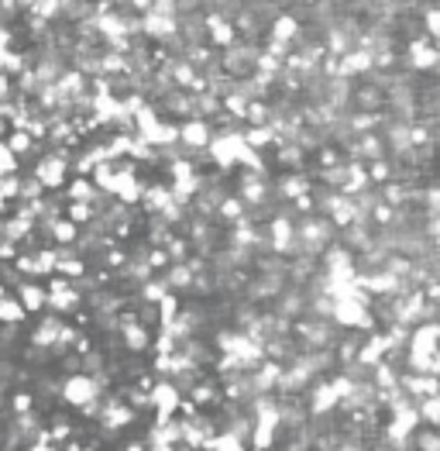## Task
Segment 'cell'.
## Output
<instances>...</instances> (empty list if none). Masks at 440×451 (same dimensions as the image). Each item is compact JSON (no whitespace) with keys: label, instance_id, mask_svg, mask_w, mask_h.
Instances as JSON below:
<instances>
[{"label":"cell","instance_id":"obj_9","mask_svg":"<svg viewBox=\"0 0 440 451\" xmlns=\"http://www.w3.org/2000/svg\"><path fill=\"white\" fill-rule=\"evenodd\" d=\"M100 189L89 182V176H76V180H69L62 186V196H66V203H93V196H96Z\"/></svg>","mask_w":440,"mask_h":451},{"label":"cell","instance_id":"obj_19","mask_svg":"<svg viewBox=\"0 0 440 451\" xmlns=\"http://www.w3.org/2000/svg\"><path fill=\"white\" fill-rule=\"evenodd\" d=\"M3 210H7V200H3V196H0V217H3Z\"/></svg>","mask_w":440,"mask_h":451},{"label":"cell","instance_id":"obj_6","mask_svg":"<svg viewBox=\"0 0 440 451\" xmlns=\"http://www.w3.org/2000/svg\"><path fill=\"white\" fill-rule=\"evenodd\" d=\"M375 73V62H371V56L364 52V49H351L348 56H341L337 59V76L341 80H364V76H371Z\"/></svg>","mask_w":440,"mask_h":451},{"label":"cell","instance_id":"obj_5","mask_svg":"<svg viewBox=\"0 0 440 451\" xmlns=\"http://www.w3.org/2000/svg\"><path fill=\"white\" fill-rule=\"evenodd\" d=\"M203 28H206V45H210V49H217V52H224V49H231V45L238 42L234 24H231V21H224L220 14H213V10L203 17Z\"/></svg>","mask_w":440,"mask_h":451},{"label":"cell","instance_id":"obj_16","mask_svg":"<svg viewBox=\"0 0 440 451\" xmlns=\"http://www.w3.org/2000/svg\"><path fill=\"white\" fill-rule=\"evenodd\" d=\"M10 410H14V417H21V414H31V410H38V407H35V396H31L28 389H21V393L10 396Z\"/></svg>","mask_w":440,"mask_h":451},{"label":"cell","instance_id":"obj_3","mask_svg":"<svg viewBox=\"0 0 440 451\" xmlns=\"http://www.w3.org/2000/svg\"><path fill=\"white\" fill-rule=\"evenodd\" d=\"M210 138H213V124L210 121H203V117H186V121H179V145L186 148V152H206V145H210Z\"/></svg>","mask_w":440,"mask_h":451},{"label":"cell","instance_id":"obj_2","mask_svg":"<svg viewBox=\"0 0 440 451\" xmlns=\"http://www.w3.org/2000/svg\"><path fill=\"white\" fill-rule=\"evenodd\" d=\"M45 307L59 317V314H76L83 307V293L73 286V279L52 275V282L45 286Z\"/></svg>","mask_w":440,"mask_h":451},{"label":"cell","instance_id":"obj_13","mask_svg":"<svg viewBox=\"0 0 440 451\" xmlns=\"http://www.w3.org/2000/svg\"><path fill=\"white\" fill-rule=\"evenodd\" d=\"M413 410H416V417H420L423 427H437V420H440V400L437 396H423V400H416Z\"/></svg>","mask_w":440,"mask_h":451},{"label":"cell","instance_id":"obj_1","mask_svg":"<svg viewBox=\"0 0 440 451\" xmlns=\"http://www.w3.org/2000/svg\"><path fill=\"white\" fill-rule=\"evenodd\" d=\"M69 162H73V148L69 145H59L55 152L42 155L31 169V176L42 182L45 193H59L66 182H69Z\"/></svg>","mask_w":440,"mask_h":451},{"label":"cell","instance_id":"obj_11","mask_svg":"<svg viewBox=\"0 0 440 451\" xmlns=\"http://www.w3.org/2000/svg\"><path fill=\"white\" fill-rule=\"evenodd\" d=\"M45 238H49L52 245H76V238H80V228H76L73 221L59 217V221H52V224H49Z\"/></svg>","mask_w":440,"mask_h":451},{"label":"cell","instance_id":"obj_18","mask_svg":"<svg viewBox=\"0 0 440 451\" xmlns=\"http://www.w3.org/2000/svg\"><path fill=\"white\" fill-rule=\"evenodd\" d=\"M121 451H148V445L134 438V441H127V445H124V448H121Z\"/></svg>","mask_w":440,"mask_h":451},{"label":"cell","instance_id":"obj_14","mask_svg":"<svg viewBox=\"0 0 440 451\" xmlns=\"http://www.w3.org/2000/svg\"><path fill=\"white\" fill-rule=\"evenodd\" d=\"M248 210H245V203L234 196V193H227L220 203H217V221H227V224H234V221H241Z\"/></svg>","mask_w":440,"mask_h":451},{"label":"cell","instance_id":"obj_20","mask_svg":"<svg viewBox=\"0 0 440 451\" xmlns=\"http://www.w3.org/2000/svg\"><path fill=\"white\" fill-rule=\"evenodd\" d=\"M3 293H7V289H3V286H0V296H3Z\"/></svg>","mask_w":440,"mask_h":451},{"label":"cell","instance_id":"obj_7","mask_svg":"<svg viewBox=\"0 0 440 451\" xmlns=\"http://www.w3.org/2000/svg\"><path fill=\"white\" fill-rule=\"evenodd\" d=\"M299 28H303V21L292 14V10H282V14H275L272 21H268V38L272 42H285V45H292L296 42V35H299Z\"/></svg>","mask_w":440,"mask_h":451},{"label":"cell","instance_id":"obj_4","mask_svg":"<svg viewBox=\"0 0 440 451\" xmlns=\"http://www.w3.org/2000/svg\"><path fill=\"white\" fill-rule=\"evenodd\" d=\"M406 62H410V69H416V73H434L440 62L437 45H434L427 35L410 38V45H406Z\"/></svg>","mask_w":440,"mask_h":451},{"label":"cell","instance_id":"obj_8","mask_svg":"<svg viewBox=\"0 0 440 451\" xmlns=\"http://www.w3.org/2000/svg\"><path fill=\"white\" fill-rule=\"evenodd\" d=\"M17 303L24 307V314H42L45 310V286H38L35 279H24L17 286Z\"/></svg>","mask_w":440,"mask_h":451},{"label":"cell","instance_id":"obj_10","mask_svg":"<svg viewBox=\"0 0 440 451\" xmlns=\"http://www.w3.org/2000/svg\"><path fill=\"white\" fill-rule=\"evenodd\" d=\"M3 145H7V152H10L14 159H31V155L38 152V142H35L28 131H7Z\"/></svg>","mask_w":440,"mask_h":451},{"label":"cell","instance_id":"obj_12","mask_svg":"<svg viewBox=\"0 0 440 451\" xmlns=\"http://www.w3.org/2000/svg\"><path fill=\"white\" fill-rule=\"evenodd\" d=\"M28 321V314H24V307L17 303V296H10V293H3L0 296V324H10V327H21Z\"/></svg>","mask_w":440,"mask_h":451},{"label":"cell","instance_id":"obj_15","mask_svg":"<svg viewBox=\"0 0 440 451\" xmlns=\"http://www.w3.org/2000/svg\"><path fill=\"white\" fill-rule=\"evenodd\" d=\"M423 28H427V38H430V42H437L440 38V10L434 7V3L423 7Z\"/></svg>","mask_w":440,"mask_h":451},{"label":"cell","instance_id":"obj_17","mask_svg":"<svg viewBox=\"0 0 440 451\" xmlns=\"http://www.w3.org/2000/svg\"><path fill=\"white\" fill-rule=\"evenodd\" d=\"M127 10L141 17V14H148V10H152V0H127Z\"/></svg>","mask_w":440,"mask_h":451}]
</instances>
